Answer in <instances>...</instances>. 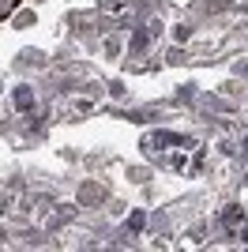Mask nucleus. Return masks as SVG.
Listing matches in <instances>:
<instances>
[{"label":"nucleus","instance_id":"nucleus-1","mask_svg":"<svg viewBox=\"0 0 248 252\" xmlns=\"http://www.w3.org/2000/svg\"><path fill=\"white\" fill-rule=\"evenodd\" d=\"M15 4H19V0H0V19H4V15H11V11H15Z\"/></svg>","mask_w":248,"mask_h":252}]
</instances>
